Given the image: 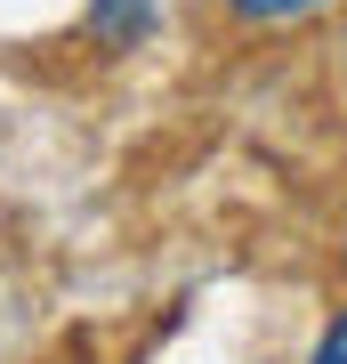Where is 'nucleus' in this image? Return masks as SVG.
Masks as SVG:
<instances>
[{
	"mask_svg": "<svg viewBox=\"0 0 347 364\" xmlns=\"http://www.w3.org/2000/svg\"><path fill=\"white\" fill-rule=\"evenodd\" d=\"M154 16H162V0H89V33L105 49H138L154 33Z\"/></svg>",
	"mask_w": 347,
	"mask_h": 364,
	"instance_id": "nucleus-1",
	"label": "nucleus"
},
{
	"mask_svg": "<svg viewBox=\"0 0 347 364\" xmlns=\"http://www.w3.org/2000/svg\"><path fill=\"white\" fill-rule=\"evenodd\" d=\"M323 9H331V0H226L234 25H307Z\"/></svg>",
	"mask_w": 347,
	"mask_h": 364,
	"instance_id": "nucleus-2",
	"label": "nucleus"
},
{
	"mask_svg": "<svg viewBox=\"0 0 347 364\" xmlns=\"http://www.w3.org/2000/svg\"><path fill=\"white\" fill-rule=\"evenodd\" d=\"M307 364H347V316H339V324L315 340V356H307Z\"/></svg>",
	"mask_w": 347,
	"mask_h": 364,
	"instance_id": "nucleus-3",
	"label": "nucleus"
}]
</instances>
